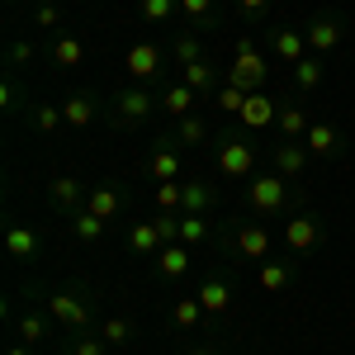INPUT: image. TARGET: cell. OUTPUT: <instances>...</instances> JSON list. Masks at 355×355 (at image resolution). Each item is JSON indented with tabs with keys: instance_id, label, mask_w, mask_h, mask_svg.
<instances>
[{
	"instance_id": "6da1fadb",
	"label": "cell",
	"mask_w": 355,
	"mask_h": 355,
	"mask_svg": "<svg viewBox=\"0 0 355 355\" xmlns=\"http://www.w3.org/2000/svg\"><path fill=\"white\" fill-rule=\"evenodd\" d=\"M246 204L256 209V218H275V214H299L303 209V190L279 175V171H256L246 185Z\"/></svg>"
},
{
	"instance_id": "7a4b0ae2",
	"label": "cell",
	"mask_w": 355,
	"mask_h": 355,
	"mask_svg": "<svg viewBox=\"0 0 355 355\" xmlns=\"http://www.w3.org/2000/svg\"><path fill=\"white\" fill-rule=\"evenodd\" d=\"M48 313H53V318H57L67 331H90V327H100L90 284H62V289H53V294H48Z\"/></svg>"
},
{
	"instance_id": "3957f363",
	"label": "cell",
	"mask_w": 355,
	"mask_h": 355,
	"mask_svg": "<svg viewBox=\"0 0 355 355\" xmlns=\"http://www.w3.org/2000/svg\"><path fill=\"white\" fill-rule=\"evenodd\" d=\"M218 175L227 180H246V175H256V142L246 137V128H227L218 133Z\"/></svg>"
},
{
	"instance_id": "277c9868",
	"label": "cell",
	"mask_w": 355,
	"mask_h": 355,
	"mask_svg": "<svg viewBox=\"0 0 355 355\" xmlns=\"http://www.w3.org/2000/svg\"><path fill=\"white\" fill-rule=\"evenodd\" d=\"M152 110H162V100H152V90H147V85H123V90L110 100V119L119 123V128L142 123Z\"/></svg>"
},
{
	"instance_id": "5b68a950",
	"label": "cell",
	"mask_w": 355,
	"mask_h": 355,
	"mask_svg": "<svg viewBox=\"0 0 355 355\" xmlns=\"http://www.w3.org/2000/svg\"><path fill=\"white\" fill-rule=\"evenodd\" d=\"M284 242H289L294 256H308V251H318V246L327 242V227H322V218L313 209H299V214H289V223H284Z\"/></svg>"
},
{
	"instance_id": "8992f818",
	"label": "cell",
	"mask_w": 355,
	"mask_h": 355,
	"mask_svg": "<svg viewBox=\"0 0 355 355\" xmlns=\"http://www.w3.org/2000/svg\"><path fill=\"white\" fill-rule=\"evenodd\" d=\"M223 256H227V261H256V266H261V261H270V232H266L261 223H237Z\"/></svg>"
},
{
	"instance_id": "52a82bcc",
	"label": "cell",
	"mask_w": 355,
	"mask_h": 355,
	"mask_svg": "<svg viewBox=\"0 0 355 355\" xmlns=\"http://www.w3.org/2000/svg\"><path fill=\"white\" fill-rule=\"evenodd\" d=\"M223 76H227V85H237V90H246V95H256V90L266 85V76H270V67H266V57H261V53H232V67H227Z\"/></svg>"
},
{
	"instance_id": "ba28073f",
	"label": "cell",
	"mask_w": 355,
	"mask_h": 355,
	"mask_svg": "<svg viewBox=\"0 0 355 355\" xmlns=\"http://www.w3.org/2000/svg\"><path fill=\"white\" fill-rule=\"evenodd\" d=\"M180 214L214 218L218 214V185L214 180H180Z\"/></svg>"
},
{
	"instance_id": "9c48e42d",
	"label": "cell",
	"mask_w": 355,
	"mask_h": 355,
	"mask_svg": "<svg viewBox=\"0 0 355 355\" xmlns=\"http://www.w3.org/2000/svg\"><path fill=\"white\" fill-rule=\"evenodd\" d=\"M308 53H318V57H327L341 38H346V19L341 15H318V19H308Z\"/></svg>"
},
{
	"instance_id": "30bf717a",
	"label": "cell",
	"mask_w": 355,
	"mask_h": 355,
	"mask_svg": "<svg viewBox=\"0 0 355 355\" xmlns=\"http://www.w3.org/2000/svg\"><path fill=\"white\" fill-rule=\"evenodd\" d=\"M147 175H152L157 185H162V180H180V142H175V137H157V142H152Z\"/></svg>"
},
{
	"instance_id": "8fae6325",
	"label": "cell",
	"mask_w": 355,
	"mask_h": 355,
	"mask_svg": "<svg viewBox=\"0 0 355 355\" xmlns=\"http://www.w3.org/2000/svg\"><path fill=\"white\" fill-rule=\"evenodd\" d=\"M294 279H299V261H294V251L279 256V261H261V270H256V284H261L266 294H284Z\"/></svg>"
},
{
	"instance_id": "7c38bea8",
	"label": "cell",
	"mask_w": 355,
	"mask_h": 355,
	"mask_svg": "<svg viewBox=\"0 0 355 355\" xmlns=\"http://www.w3.org/2000/svg\"><path fill=\"white\" fill-rule=\"evenodd\" d=\"M270 53L284 62V67H294V62H303L308 57V33L294 24H275L270 28Z\"/></svg>"
},
{
	"instance_id": "4fadbf2b",
	"label": "cell",
	"mask_w": 355,
	"mask_h": 355,
	"mask_svg": "<svg viewBox=\"0 0 355 355\" xmlns=\"http://www.w3.org/2000/svg\"><path fill=\"white\" fill-rule=\"evenodd\" d=\"M270 162H275L279 175L303 180V175H308V162H313V152H308L303 142H289V137H284V142H275V147H270Z\"/></svg>"
},
{
	"instance_id": "5bb4252c",
	"label": "cell",
	"mask_w": 355,
	"mask_h": 355,
	"mask_svg": "<svg viewBox=\"0 0 355 355\" xmlns=\"http://www.w3.org/2000/svg\"><path fill=\"white\" fill-rule=\"evenodd\" d=\"M123 71L133 76V85H147L157 71H162V48H157V43H137V48H128Z\"/></svg>"
},
{
	"instance_id": "9a60e30c",
	"label": "cell",
	"mask_w": 355,
	"mask_h": 355,
	"mask_svg": "<svg viewBox=\"0 0 355 355\" xmlns=\"http://www.w3.org/2000/svg\"><path fill=\"white\" fill-rule=\"evenodd\" d=\"M237 119H242L246 133H261V128H270L275 119H279V105H275L266 90H256V95H246V105H242V114H237Z\"/></svg>"
},
{
	"instance_id": "2e32d148",
	"label": "cell",
	"mask_w": 355,
	"mask_h": 355,
	"mask_svg": "<svg viewBox=\"0 0 355 355\" xmlns=\"http://www.w3.org/2000/svg\"><path fill=\"white\" fill-rule=\"evenodd\" d=\"M123 204H128V194L119 190L114 180H105V185H95V190L85 194V209H90L95 218H105V223L119 218V214H123Z\"/></svg>"
},
{
	"instance_id": "e0dca14e",
	"label": "cell",
	"mask_w": 355,
	"mask_h": 355,
	"mask_svg": "<svg viewBox=\"0 0 355 355\" xmlns=\"http://www.w3.org/2000/svg\"><path fill=\"white\" fill-rule=\"evenodd\" d=\"M180 81L190 85L199 100H209V95H218V90H223V81H227V76H218V67L204 57V62H194V67H180Z\"/></svg>"
},
{
	"instance_id": "ac0fdd59",
	"label": "cell",
	"mask_w": 355,
	"mask_h": 355,
	"mask_svg": "<svg viewBox=\"0 0 355 355\" xmlns=\"http://www.w3.org/2000/svg\"><path fill=\"white\" fill-rule=\"evenodd\" d=\"M85 185L76 180V175H57V180H48V199H53V209H62V214H76V209H85Z\"/></svg>"
},
{
	"instance_id": "d6986e66",
	"label": "cell",
	"mask_w": 355,
	"mask_h": 355,
	"mask_svg": "<svg viewBox=\"0 0 355 355\" xmlns=\"http://www.w3.org/2000/svg\"><path fill=\"white\" fill-rule=\"evenodd\" d=\"M303 147H308L313 157H341V152H346V133H341L336 123H313L308 137H303Z\"/></svg>"
},
{
	"instance_id": "ffe728a7",
	"label": "cell",
	"mask_w": 355,
	"mask_h": 355,
	"mask_svg": "<svg viewBox=\"0 0 355 355\" xmlns=\"http://www.w3.org/2000/svg\"><path fill=\"white\" fill-rule=\"evenodd\" d=\"M5 251H10L15 261H28V266H33V261H38V251H43V242H38V232H33V227L15 223V227L5 232Z\"/></svg>"
},
{
	"instance_id": "44dd1931",
	"label": "cell",
	"mask_w": 355,
	"mask_h": 355,
	"mask_svg": "<svg viewBox=\"0 0 355 355\" xmlns=\"http://www.w3.org/2000/svg\"><path fill=\"white\" fill-rule=\"evenodd\" d=\"M100 114H110V110H105V105H100L95 95H71V100L62 105V119H67L71 128H90V123H95Z\"/></svg>"
},
{
	"instance_id": "7402d4cb",
	"label": "cell",
	"mask_w": 355,
	"mask_h": 355,
	"mask_svg": "<svg viewBox=\"0 0 355 355\" xmlns=\"http://www.w3.org/2000/svg\"><path fill=\"white\" fill-rule=\"evenodd\" d=\"M157 270H162V279H185L190 275V246L185 242H171L157 251Z\"/></svg>"
},
{
	"instance_id": "603a6c76",
	"label": "cell",
	"mask_w": 355,
	"mask_h": 355,
	"mask_svg": "<svg viewBox=\"0 0 355 355\" xmlns=\"http://www.w3.org/2000/svg\"><path fill=\"white\" fill-rule=\"evenodd\" d=\"M289 71H294V90H299V95H313V90L322 85V76H327V67H322L318 53H308L303 62H294Z\"/></svg>"
},
{
	"instance_id": "cb8c5ba5",
	"label": "cell",
	"mask_w": 355,
	"mask_h": 355,
	"mask_svg": "<svg viewBox=\"0 0 355 355\" xmlns=\"http://www.w3.org/2000/svg\"><path fill=\"white\" fill-rule=\"evenodd\" d=\"M275 128L289 137V142H303V137H308V128H313V119H308V110H303V105H279Z\"/></svg>"
},
{
	"instance_id": "d4e9b609",
	"label": "cell",
	"mask_w": 355,
	"mask_h": 355,
	"mask_svg": "<svg viewBox=\"0 0 355 355\" xmlns=\"http://www.w3.org/2000/svg\"><path fill=\"white\" fill-rule=\"evenodd\" d=\"M199 303H204V313H209V318L227 313V303H232V284L218 279V275H214V279H204V284H199Z\"/></svg>"
},
{
	"instance_id": "484cf974",
	"label": "cell",
	"mask_w": 355,
	"mask_h": 355,
	"mask_svg": "<svg viewBox=\"0 0 355 355\" xmlns=\"http://www.w3.org/2000/svg\"><path fill=\"white\" fill-rule=\"evenodd\" d=\"M128 246H133L137 256H157V251H162V227H157V223L152 218H142V223H133V227H128Z\"/></svg>"
},
{
	"instance_id": "4316f807",
	"label": "cell",
	"mask_w": 355,
	"mask_h": 355,
	"mask_svg": "<svg viewBox=\"0 0 355 355\" xmlns=\"http://www.w3.org/2000/svg\"><path fill=\"white\" fill-rule=\"evenodd\" d=\"M194 105H199V95H194L185 81H175V85L162 95V114H171V119H185V114H194Z\"/></svg>"
},
{
	"instance_id": "83f0119b",
	"label": "cell",
	"mask_w": 355,
	"mask_h": 355,
	"mask_svg": "<svg viewBox=\"0 0 355 355\" xmlns=\"http://www.w3.org/2000/svg\"><path fill=\"white\" fill-rule=\"evenodd\" d=\"M67 218H71V232H76V242H81V246H95L100 237H105V227H110L105 218H95L90 209H76V214H67Z\"/></svg>"
},
{
	"instance_id": "f1b7e54d",
	"label": "cell",
	"mask_w": 355,
	"mask_h": 355,
	"mask_svg": "<svg viewBox=\"0 0 355 355\" xmlns=\"http://www.w3.org/2000/svg\"><path fill=\"white\" fill-rule=\"evenodd\" d=\"M180 242L190 246H209L214 242V218H199V214H180Z\"/></svg>"
},
{
	"instance_id": "f546056e",
	"label": "cell",
	"mask_w": 355,
	"mask_h": 355,
	"mask_svg": "<svg viewBox=\"0 0 355 355\" xmlns=\"http://www.w3.org/2000/svg\"><path fill=\"white\" fill-rule=\"evenodd\" d=\"M204 318H209V313H204V303H199V294H180V303L171 308V322H175L180 331H194L199 322H204Z\"/></svg>"
},
{
	"instance_id": "4dcf8cb0",
	"label": "cell",
	"mask_w": 355,
	"mask_h": 355,
	"mask_svg": "<svg viewBox=\"0 0 355 355\" xmlns=\"http://www.w3.org/2000/svg\"><path fill=\"white\" fill-rule=\"evenodd\" d=\"M204 137H209V123H204L199 114L175 119V142H180V147H204Z\"/></svg>"
},
{
	"instance_id": "1f68e13d",
	"label": "cell",
	"mask_w": 355,
	"mask_h": 355,
	"mask_svg": "<svg viewBox=\"0 0 355 355\" xmlns=\"http://www.w3.org/2000/svg\"><path fill=\"white\" fill-rule=\"evenodd\" d=\"M53 62L57 67H81L85 62V48H81V38H71V33H62L53 43Z\"/></svg>"
},
{
	"instance_id": "d6a6232c",
	"label": "cell",
	"mask_w": 355,
	"mask_h": 355,
	"mask_svg": "<svg viewBox=\"0 0 355 355\" xmlns=\"http://www.w3.org/2000/svg\"><path fill=\"white\" fill-rule=\"evenodd\" d=\"M175 10H180V0H137V15H142L147 24H166V19H175Z\"/></svg>"
},
{
	"instance_id": "836d02e7",
	"label": "cell",
	"mask_w": 355,
	"mask_h": 355,
	"mask_svg": "<svg viewBox=\"0 0 355 355\" xmlns=\"http://www.w3.org/2000/svg\"><path fill=\"white\" fill-rule=\"evenodd\" d=\"M175 62L180 67H194V62H204V43H199V33H175Z\"/></svg>"
},
{
	"instance_id": "e575fe53",
	"label": "cell",
	"mask_w": 355,
	"mask_h": 355,
	"mask_svg": "<svg viewBox=\"0 0 355 355\" xmlns=\"http://www.w3.org/2000/svg\"><path fill=\"white\" fill-rule=\"evenodd\" d=\"M95 331H100V336H105L110 346H123V341L133 336V322H128V318H105V322H100Z\"/></svg>"
},
{
	"instance_id": "d590c367",
	"label": "cell",
	"mask_w": 355,
	"mask_h": 355,
	"mask_svg": "<svg viewBox=\"0 0 355 355\" xmlns=\"http://www.w3.org/2000/svg\"><path fill=\"white\" fill-rule=\"evenodd\" d=\"M33 123H38V133H57L67 119H62V105H33Z\"/></svg>"
},
{
	"instance_id": "8d00e7d4",
	"label": "cell",
	"mask_w": 355,
	"mask_h": 355,
	"mask_svg": "<svg viewBox=\"0 0 355 355\" xmlns=\"http://www.w3.org/2000/svg\"><path fill=\"white\" fill-rule=\"evenodd\" d=\"M180 15L190 19L194 28H209V15H214V0H180Z\"/></svg>"
},
{
	"instance_id": "74e56055",
	"label": "cell",
	"mask_w": 355,
	"mask_h": 355,
	"mask_svg": "<svg viewBox=\"0 0 355 355\" xmlns=\"http://www.w3.org/2000/svg\"><path fill=\"white\" fill-rule=\"evenodd\" d=\"M105 351H110V341L95 331H76V341H71V355H105Z\"/></svg>"
},
{
	"instance_id": "f35d334b",
	"label": "cell",
	"mask_w": 355,
	"mask_h": 355,
	"mask_svg": "<svg viewBox=\"0 0 355 355\" xmlns=\"http://www.w3.org/2000/svg\"><path fill=\"white\" fill-rule=\"evenodd\" d=\"M43 336H48V322L33 318V313H24V318H19V341H24V346H38Z\"/></svg>"
},
{
	"instance_id": "ab89813d",
	"label": "cell",
	"mask_w": 355,
	"mask_h": 355,
	"mask_svg": "<svg viewBox=\"0 0 355 355\" xmlns=\"http://www.w3.org/2000/svg\"><path fill=\"white\" fill-rule=\"evenodd\" d=\"M157 209L180 214V180H162V185H157Z\"/></svg>"
},
{
	"instance_id": "60d3db41",
	"label": "cell",
	"mask_w": 355,
	"mask_h": 355,
	"mask_svg": "<svg viewBox=\"0 0 355 355\" xmlns=\"http://www.w3.org/2000/svg\"><path fill=\"white\" fill-rule=\"evenodd\" d=\"M214 100H218V110H223V114H242L246 90H237V85H227V81H223V90L214 95Z\"/></svg>"
},
{
	"instance_id": "b9f144b4",
	"label": "cell",
	"mask_w": 355,
	"mask_h": 355,
	"mask_svg": "<svg viewBox=\"0 0 355 355\" xmlns=\"http://www.w3.org/2000/svg\"><path fill=\"white\" fill-rule=\"evenodd\" d=\"M33 57H38V48H33L28 38H15V43H10V67H15V71H19V67H28Z\"/></svg>"
},
{
	"instance_id": "7bdbcfd3",
	"label": "cell",
	"mask_w": 355,
	"mask_h": 355,
	"mask_svg": "<svg viewBox=\"0 0 355 355\" xmlns=\"http://www.w3.org/2000/svg\"><path fill=\"white\" fill-rule=\"evenodd\" d=\"M19 100H24V90H19V81H15V71L5 76V85H0V105H5V114L19 110Z\"/></svg>"
},
{
	"instance_id": "ee69618b",
	"label": "cell",
	"mask_w": 355,
	"mask_h": 355,
	"mask_svg": "<svg viewBox=\"0 0 355 355\" xmlns=\"http://www.w3.org/2000/svg\"><path fill=\"white\" fill-rule=\"evenodd\" d=\"M33 24L38 28H57L62 24V10H57V5H38V10H33Z\"/></svg>"
},
{
	"instance_id": "f6af8a7d",
	"label": "cell",
	"mask_w": 355,
	"mask_h": 355,
	"mask_svg": "<svg viewBox=\"0 0 355 355\" xmlns=\"http://www.w3.org/2000/svg\"><path fill=\"white\" fill-rule=\"evenodd\" d=\"M237 5H242L246 19H256V15H266V5H270V0H237Z\"/></svg>"
},
{
	"instance_id": "bcb514c9",
	"label": "cell",
	"mask_w": 355,
	"mask_h": 355,
	"mask_svg": "<svg viewBox=\"0 0 355 355\" xmlns=\"http://www.w3.org/2000/svg\"><path fill=\"white\" fill-rule=\"evenodd\" d=\"M190 355H218V351H214V346H194Z\"/></svg>"
},
{
	"instance_id": "7dc6e473",
	"label": "cell",
	"mask_w": 355,
	"mask_h": 355,
	"mask_svg": "<svg viewBox=\"0 0 355 355\" xmlns=\"http://www.w3.org/2000/svg\"><path fill=\"white\" fill-rule=\"evenodd\" d=\"M10 355H28V346H24V341H19V346H10Z\"/></svg>"
},
{
	"instance_id": "c3c4849f",
	"label": "cell",
	"mask_w": 355,
	"mask_h": 355,
	"mask_svg": "<svg viewBox=\"0 0 355 355\" xmlns=\"http://www.w3.org/2000/svg\"><path fill=\"white\" fill-rule=\"evenodd\" d=\"M5 5H15V0H5Z\"/></svg>"
}]
</instances>
